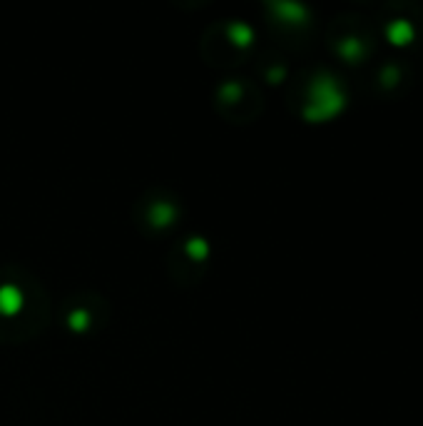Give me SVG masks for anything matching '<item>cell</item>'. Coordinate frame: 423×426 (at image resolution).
I'll return each instance as SVG.
<instances>
[{"mask_svg":"<svg viewBox=\"0 0 423 426\" xmlns=\"http://www.w3.org/2000/svg\"><path fill=\"white\" fill-rule=\"evenodd\" d=\"M110 317L108 299L95 292H78V294L67 297L60 309V319L67 332L73 334H90L95 327Z\"/></svg>","mask_w":423,"mask_h":426,"instance_id":"obj_4","label":"cell"},{"mask_svg":"<svg viewBox=\"0 0 423 426\" xmlns=\"http://www.w3.org/2000/svg\"><path fill=\"white\" fill-rule=\"evenodd\" d=\"M50 322V297L21 265H0V342H25Z\"/></svg>","mask_w":423,"mask_h":426,"instance_id":"obj_1","label":"cell"},{"mask_svg":"<svg viewBox=\"0 0 423 426\" xmlns=\"http://www.w3.org/2000/svg\"><path fill=\"white\" fill-rule=\"evenodd\" d=\"M180 217H182L180 197L165 188L147 190V192L139 195V200L134 202V219H137V224L142 227V232L150 234V237L175 227Z\"/></svg>","mask_w":423,"mask_h":426,"instance_id":"obj_2","label":"cell"},{"mask_svg":"<svg viewBox=\"0 0 423 426\" xmlns=\"http://www.w3.org/2000/svg\"><path fill=\"white\" fill-rule=\"evenodd\" d=\"M207 262H209V242L202 234H185L177 239L167 255V270L172 280L187 284V282L202 280Z\"/></svg>","mask_w":423,"mask_h":426,"instance_id":"obj_3","label":"cell"}]
</instances>
